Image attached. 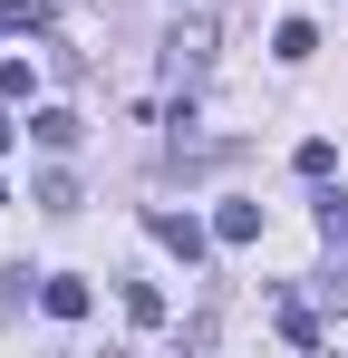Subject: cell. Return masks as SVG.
Segmentation results:
<instances>
[{
	"mask_svg": "<svg viewBox=\"0 0 348 358\" xmlns=\"http://www.w3.org/2000/svg\"><path fill=\"white\" fill-rule=\"evenodd\" d=\"M165 78H174V87H203V78H213V20H203V10H194V20H174Z\"/></svg>",
	"mask_w": 348,
	"mask_h": 358,
	"instance_id": "1",
	"label": "cell"
},
{
	"mask_svg": "<svg viewBox=\"0 0 348 358\" xmlns=\"http://www.w3.org/2000/svg\"><path fill=\"white\" fill-rule=\"evenodd\" d=\"M39 310H49L58 329H78V320H87V310H97V291H87V281H78V271H49V281H39Z\"/></svg>",
	"mask_w": 348,
	"mask_h": 358,
	"instance_id": "3",
	"label": "cell"
},
{
	"mask_svg": "<svg viewBox=\"0 0 348 358\" xmlns=\"http://www.w3.org/2000/svg\"><path fill=\"white\" fill-rule=\"evenodd\" d=\"M174 10H184V0H174Z\"/></svg>",
	"mask_w": 348,
	"mask_h": 358,
	"instance_id": "11",
	"label": "cell"
},
{
	"mask_svg": "<svg viewBox=\"0 0 348 358\" xmlns=\"http://www.w3.org/2000/svg\"><path fill=\"white\" fill-rule=\"evenodd\" d=\"M319 242L348 252V194H319Z\"/></svg>",
	"mask_w": 348,
	"mask_h": 358,
	"instance_id": "8",
	"label": "cell"
},
{
	"mask_svg": "<svg viewBox=\"0 0 348 358\" xmlns=\"http://www.w3.org/2000/svg\"><path fill=\"white\" fill-rule=\"evenodd\" d=\"M319 300H329V310H348V262L329 271V281H319Z\"/></svg>",
	"mask_w": 348,
	"mask_h": 358,
	"instance_id": "10",
	"label": "cell"
},
{
	"mask_svg": "<svg viewBox=\"0 0 348 358\" xmlns=\"http://www.w3.org/2000/svg\"><path fill=\"white\" fill-rule=\"evenodd\" d=\"M310 49H319V29H310V20H281V29H271V59H290V68H300Z\"/></svg>",
	"mask_w": 348,
	"mask_h": 358,
	"instance_id": "6",
	"label": "cell"
},
{
	"mask_svg": "<svg viewBox=\"0 0 348 358\" xmlns=\"http://www.w3.org/2000/svg\"><path fill=\"white\" fill-rule=\"evenodd\" d=\"M126 320H136V329H165V291H145V281H136V291H126Z\"/></svg>",
	"mask_w": 348,
	"mask_h": 358,
	"instance_id": "9",
	"label": "cell"
},
{
	"mask_svg": "<svg viewBox=\"0 0 348 358\" xmlns=\"http://www.w3.org/2000/svg\"><path fill=\"white\" fill-rule=\"evenodd\" d=\"M281 339H290V349H319L329 329H319V310H310V300H281Z\"/></svg>",
	"mask_w": 348,
	"mask_h": 358,
	"instance_id": "4",
	"label": "cell"
},
{
	"mask_svg": "<svg viewBox=\"0 0 348 358\" xmlns=\"http://www.w3.org/2000/svg\"><path fill=\"white\" fill-rule=\"evenodd\" d=\"M29 136H39V145H78V117H68V107H39Z\"/></svg>",
	"mask_w": 348,
	"mask_h": 358,
	"instance_id": "7",
	"label": "cell"
},
{
	"mask_svg": "<svg viewBox=\"0 0 348 358\" xmlns=\"http://www.w3.org/2000/svg\"><path fill=\"white\" fill-rule=\"evenodd\" d=\"M213 242H261V203H223L213 213Z\"/></svg>",
	"mask_w": 348,
	"mask_h": 358,
	"instance_id": "5",
	"label": "cell"
},
{
	"mask_svg": "<svg viewBox=\"0 0 348 358\" xmlns=\"http://www.w3.org/2000/svg\"><path fill=\"white\" fill-rule=\"evenodd\" d=\"M145 233L165 242L174 262H184V271H194V262H203V252H213V233H203V223H194V213H174V203H155V213H145Z\"/></svg>",
	"mask_w": 348,
	"mask_h": 358,
	"instance_id": "2",
	"label": "cell"
}]
</instances>
